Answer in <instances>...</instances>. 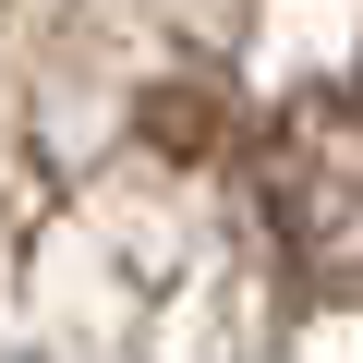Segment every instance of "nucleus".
I'll return each instance as SVG.
<instances>
[{
  "label": "nucleus",
  "instance_id": "obj_1",
  "mask_svg": "<svg viewBox=\"0 0 363 363\" xmlns=\"http://www.w3.org/2000/svg\"><path fill=\"white\" fill-rule=\"evenodd\" d=\"M255 206L303 291L363 303V85H315L255 133Z\"/></svg>",
  "mask_w": 363,
  "mask_h": 363
}]
</instances>
